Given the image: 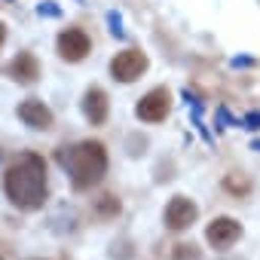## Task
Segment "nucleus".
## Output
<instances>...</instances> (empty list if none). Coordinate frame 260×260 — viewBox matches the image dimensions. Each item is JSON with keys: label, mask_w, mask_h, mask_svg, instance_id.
Returning <instances> with one entry per match:
<instances>
[{"label": "nucleus", "mask_w": 260, "mask_h": 260, "mask_svg": "<svg viewBox=\"0 0 260 260\" xmlns=\"http://www.w3.org/2000/svg\"><path fill=\"white\" fill-rule=\"evenodd\" d=\"M169 110H172V95H169V89H150V92L138 101V116H141L144 122H159V119L169 116Z\"/></svg>", "instance_id": "obj_5"}, {"label": "nucleus", "mask_w": 260, "mask_h": 260, "mask_svg": "<svg viewBox=\"0 0 260 260\" xmlns=\"http://www.w3.org/2000/svg\"><path fill=\"white\" fill-rule=\"evenodd\" d=\"M98 211H101V214H116V211H119V202H116L113 196H104L101 205H98Z\"/></svg>", "instance_id": "obj_12"}, {"label": "nucleus", "mask_w": 260, "mask_h": 260, "mask_svg": "<svg viewBox=\"0 0 260 260\" xmlns=\"http://www.w3.org/2000/svg\"><path fill=\"white\" fill-rule=\"evenodd\" d=\"M239 236H242V226H239L233 217H217V220H211V226L205 230V239H208L211 248H230Z\"/></svg>", "instance_id": "obj_6"}, {"label": "nucleus", "mask_w": 260, "mask_h": 260, "mask_svg": "<svg viewBox=\"0 0 260 260\" xmlns=\"http://www.w3.org/2000/svg\"><path fill=\"white\" fill-rule=\"evenodd\" d=\"M4 37H7V31H4V25H0V43H4Z\"/></svg>", "instance_id": "obj_14"}, {"label": "nucleus", "mask_w": 260, "mask_h": 260, "mask_svg": "<svg viewBox=\"0 0 260 260\" xmlns=\"http://www.w3.org/2000/svg\"><path fill=\"white\" fill-rule=\"evenodd\" d=\"M4 187H7V196H10L13 205H19L25 211L40 208L43 199H46V162H43V156L22 153L7 169Z\"/></svg>", "instance_id": "obj_1"}, {"label": "nucleus", "mask_w": 260, "mask_h": 260, "mask_svg": "<svg viewBox=\"0 0 260 260\" xmlns=\"http://www.w3.org/2000/svg\"><path fill=\"white\" fill-rule=\"evenodd\" d=\"M89 49H92V40H89L86 31H80V28H64V31L58 34V55H61L64 61H83V58L89 55Z\"/></svg>", "instance_id": "obj_4"}, {"label": "nucleus", "mask_w": 260, "mask_h": 260, "mask_svg": "<svg viewBox=\"0 0 260 260\" xmlns=\"http://www.w3.org/2000/svg\"><path fill=\"white\" fill-rule=\"evenodd\" d=\"M175 260H199V248L196 245H175Z\"/></svg>", "instance_id": "obj_11"}, {"label": "nucleus", "mask_w": 260, "mask_h": 260, "mask_svg": "<svg viewBox=\"0 0 260 260\" xmlns=\"http://www.w3.org/2000/svg\"><path fill=\"white\" fill-rule=\"evenodd\" d=\"M10 77L16 80V83H34L37 77H40V61L31 55V52H19L13 61H10Z\"/></svg>", "instance_id": "obj_9"}, {"label": "nucleus", "mask_w": 260, "mask_h": 260, "mask_svg": "<svg viewBox=\"0 0 260 260\" xmlns=\"http://www.w3.org/2000/svg\"><path fill=\"white\" fill-rule=\"evenodd\" d=\"M196 214H199V208H196L190 199L175 196V199L169 202V208H166V223H169L172 230H187V226L196 220Z\"/></svg>", "instance_id": "obj_7"}, {"label": "nucleus", "mask_w": 260, "mask_h": 260, "mask_svg": "<svg viewBox=\"0 0 260 260\" xmlns=\"http://www.w3.org/2000/svg\"><path fill=\"white\" fill-rule=\"evenodd\" d=\"M83 113L92 125H101L107 119V95L104 89H89L86 98H83Z\"/></svg>", "instance_id": "obj_10"}, {"label": "nucleus", "mask_w": 260, "mask_h": 260, "mask_svg": "<svg viewBox=\"0 0 260 260\" xmlns=\"http://www.w3.org/2000/svg\"><path fill=\"white\" fill-rule=\"evenodd\" d=\"M19 116H22V122L25 125H31V128H52V110L43 104V101H37V98H28V101H22L19 104Z\"/></svg>", "instance_id": "obj_8"}, {"label": "nucleus", "mask_w": 260, "mask_h": 260, "mask_svg": "<svg viewBox=\"0 0 260 260\" xmlns=\"http://www.w3.org/2000/svg\"><path fill=\"white\" fill-rule=\"evenodd\" d=\"M61 166L68 169L77 190H89L98 184L107 172V153L98 141H80L68 150H61Z\"/></svg>", "instance_id": "obj_2"}, {"label": "nucleus", "mask_w": 260, "mask_h": 260, "mask_svg": "<svg viewBox=\"0 0 260 260\" xmlns=\"http://www.w3.org/2000/svg\"><path fill=\"white\" fill-rule=\"evenodd\" d=\"M144 68H147V55H144L141 49H122V52L110 61V74H113V80H119V83L138 80V77L144 74Z\"/></svg>", "instance_id": "obj_3"}, {"label": "nucleus", "mask_w": 260, "mask_h": 260, "mask_svg": "<svg viewBox=\"0 0 260 260\" xmlns=\"http://www.w3.org/2000/svg\"><path fill=\"white\" fill-rule=\"evenodd\" d=\"M226 190H233V193H248V181H236V178H226Z\"/></svg>", "instance_id": "obj_13"}]
</instances>
